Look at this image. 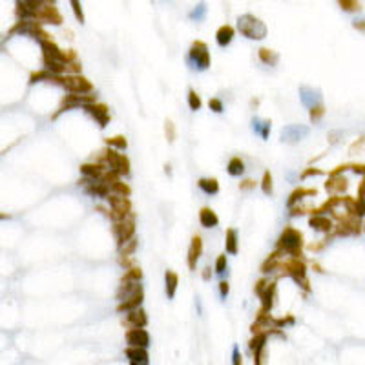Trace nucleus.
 <instances>
[{"label": "nucleus", "instance_id": "7ed1b4c3", "mask_svg": "<svg viewBox=\"0 0 365 365\" xmlns=\"http://www.w3.org/2000/svg\"><path fill=\"white\" fill-rule=\"evenodd\" d=\"M279 272L283 276H288V278L294 279L296 285L303 287V290L309 292V276H307V263L303 258H290V256H285L279 265Z\"/></svg>", "mask_w": 365, "mask_h": 365}, {"label": "nucleus", "instance_id": "49530a36", "mask_svg": "<svg viewBox=\"0 0 365 365\" xmlns=\"http://www.w3.org/2000/svg\"><path fill=\"white\" fill-rule=\"evenodd\" d=\"M164 135H166L168 142L175 141V137H177V132H175V124H173L172 121H166V123H164Z\"/></svg>", "mask_w": 365, "mask_h": 365}, {"label": "nucleus", "instance_id": "2f4dec72", "mask_svg": "<svg viewBox=\"0 0 365 365\" xmlns=\"http://www.w3.org/2000/svg\"><path fill=\"white\" fill-rule=\"evenodd\" d=\"M197 188H199L205 196L212 197L215 194H219V181L215 177H201L197 181Z\"/></svg>", "mask_w": 365, "mask_h": 365}, {"label": "nucleus", "instance_id": "393cba45", "mask_svg": "<svg viewBox=\"0 0 365 365\" xmlns=\"http://www.w3.org/2000/svg\"><path fill=\"white\" fill-rule=\"evenodd\" d=\"M141 285H142L141 281H119V287L117 290H115V300H117V303H121V301H124L126 298L132 296Z\"/></svg>", "mask_w": 365, "mask_h": 365}, {"label": "nucleus", "instance_id": "09e8293b", "mask_svg": "<svg viewBox=\"0 0 365 365\" xmlns=\"http://www.w3.org/2000/svg\"><path fill=\"white\" fill-rule=\"evenodd\" d=\"M219 298H221V301H225L228 298V294H230V283H228V279H219Z\"/></svg>", "mask_w": 365, "mask_h": 365}, {"label": "nucleus", "instance_id": "b1692460", "mask_svg": "<svg viewBox=\"0 0 365 365\" xmlns=\"http://www.w3.org/2000/svg\"><path fill=\"white\" fill-rule=\"evenodd\" d=\"M250 128H252V132H254L256 135L260 137V139L267 141V139H269V137H270V130H272V123H270L269 119L252 117V121H250Z\"/></svg>", "mask_w": 365, "mask_h": 365}, {"label": "nucleus", "instance_id": "2eb2a0df", "mask_svg": "<svg viewBox=\"0 0 365 365\" xmlns=\"http://www.w3.org/2000/svg\"><path fill=\"white\" fill-rule=\"evenodd\" d=\"M121 323H123V327H126V328H144L146 325H148V314H146V310L142 309V307L128 310V312L123 314Z\"/></svg>", "mask_w": 365, "mask_h": 365}, {"label": "nucleus", "instance_id": "f03ea898", "mask_svg": "<svg viewBox=\"0 0 365 365\" xmlns=\"http://www.w3.org/2000/svg\"><path fill=\"white\" fill-rule=\"evenodd\" d=\"M91 161L106 164L108 170L117 172L121 177H128V175L132 173V163L128 159V155L121 154V152L114 150V148H110V146H106V148H102L100 152H97Z\"/></svg>", "mask_w": 365, "mask_h": 365}, {"label": "nucleus", "instance_id": "8fccbe9b", "mask_svg": "<svg viewBox=\"0 0 365 365\" xmlns=\"http://www.w3.org/2000/svg\"><path fill=\"white\" fill-rule=\"evenodd\" d=\"M256 187H258V182H256L254 179H243V181L239 182V190L241 192H250L254 190Z\"/></svg>", "mask_w": 365, "mask_h": 365}, {"label": "nucleus", "instance_id": "7c9ffc66", "mask_svg": "<svg viewBox=\"0 0 365 365\" xmlns=\"http://www.w3.org/2000/svg\"><path fill=\"white\" fill-rule=\"evenodd\" d=\"M234 35H236V29H234L232 26L225 24V26H221L217 31H215V42H217L219 48H227V46L234 41Z\"/></svg>", "mask_w": 365, "mask_h": 365}, {"label": "nucleus", "instance_id": "37998d69", "mask_svg": "<svg viewBox=\"0 0 365 365\" xmlns=\"http://www.w3.org/2000/svg\"><path fill=\"white\" fill-rule=\"evenodd\" d=\"M205 15H206V4L205 2H201L199 6H196V8L192 9L190 18L192 20H196V22H201V20L205 18Z\"/></svg>", "mask_w": 365, "mask_h": 365}, {"label": "nucleus", "instance_id": "6ab92c4d", "mask_svg": "<svg viewBox=\"0 0 365 365\" xmlns=\"http://www.w3.org/2000/svg\"><path fill=\"white\" fill-rule=\"evenodd\" d=\"M300 100H301V104L305 106L307 110L323 104L321 91L316 90V88H310V86H301L300 88Z\"/></svg>", "mask_w": 365, "mask_h": 365}, {"label": "nucleus", "instance_id": "c756f323", "mask_svg": "<svg viewBox=\"0 0 365 365\" xmlns=\"http://www.w3.org/2000/svg\"><path fill=\"white\" fill-rule=\"evenodd\" d=\"M314 194H316L314 188H307V187H300V188H296V190H292L290 196H288V199H287V208H292V206L300 205L305 197L314 196Z\"/></svg>", "mask_w": 365, "mask_h": 365}, {"label": "nucleus", "instance_id": "a211bd4d", "mask_svg": "<svg viewBox=\"0 0 365 365\" xmlns=\"http://www.w3.org/2000/svg\"><path fill=\"white\" fill-rule=\"evenodd\" d=\"M334 221L331 215L327 214H310L309 217V227L316 232H321V234H331L334 230Z\"/></svg>", "mask_w": 365, "mask_h": 365}, {"label": "nucleus", "instance_id": "1a4fd4ad", "mask_svg": "<svg viewBox=\"0 0 365 365\" xmlns=\"http://www.w3.org/2000/svg\"><path fill=\"white\" fill-rule=\"evenodd\" d=\"M97 100V93H88V95H79V93H66V95L62 97V100H60V106L59 110L55 112L53 115H51V119H57L60 114H64V112H68V110H73V108H84L86 104H90V102H95Z\"/></svg>", "mask_w": 365, "mask_h": 365}, {"label": "nucleus", "instance_id": "3c124183", "mask_svg": "<svg viewBox=\"0 0 365 365\" xmlns=\"http://www.w3.org/2000/svg\"><path fill=\"white\" fill-rule=\"evenodd\" d=\"M232 365H243V354L241 349L237 345L232 347Z\"/></svg>", "mask_w": 365, "mask_h": 365}, {"label": "nucleus", "instance_id": "6e6d98bb", "mask_svg": "<svg viewBox=\"0 0 365 365\" xmlns=\"http://www.w3.org/2000/svg\"><path fill=\"white\" fill-rule=\"evenodd\" d=\"M164 173H166V175L172 173V166H170V164H164Z\"/></svg>", "mask_w": 365, "mask_h": 365}, {"label": "nucleus", "instance_id": "cd10ccee", "mask_svg": "<svg viewBox=\"0 0 365 365\" xmlns=\"http://www.w3.org/2000/svg\"><path fill=\"white\" fill-rule=\"evenodd\" d=\"M177 287H179L177 272H173V270H166V272H164V294H166L168 300H173V298H175Z\"/></svg>", "mask_w": 365, "mask_h": 365}, {"label": "nucleus", "instance_id": "f257e3e1", "mask_svg": "<svg viewBox=\"0 0 365 365\" xmlns=\"http://www.w3.org/2000/svg\"><path fill=\"white\" fill-rule=\"evenodd\" d=\"M276 248L281 250L285 256L290 258H303V248H305V237L298 230L296 227L287 225L279 234L278 241H276Z\"/></svg>", "mask_w": 365, "mask_h": 365}, {"label": "nucleus", "instance_id": "39448f33", "mask_svg": "<svg viewBox=\"0 0 365 365\" xmlns=\"http://www.w3.org/2000/svg\"><path fill=\"white\" fill-rule=\"evenodd\" d=\"M187 64L192 71H206L212 64L208 44L203 41H194L187 53Z\"/></svg>", "mask_w": 365, "mask_h": 365}, {"label": "nucleus", "instance_id": "5fc2aeb1", "mask_svg": "<svg viewBox=\"0 0 365 365\" xmlns=\"http://www.w3.org/2000/svg\"><path fill=\"white\" fill-rule=\"evenodd\" d=\"M196 309H197V314H203V307H201V301L199 300H196Z\"/></svg>", "mask_w": 365, "mask_h": 365}, {"label": "nucleus", "instance_id": "e433bc0d", "mask_svg": "<svg viewBox=\"0 0 365 365\" xmlns=\"http://www.w3.org/2000/svg\"><path fill=\"white\" fill-rule=\"evenodd\" d=\"M142 269L139 267V265H132V267H128V269H124V274L123 278H121V281H142Z\"/></svg>", "mask_w": 365, "mask_h": 365}, {"label": "nucleus", "instance_id": "c9c22d12", "mask_svg": "<svg viewBox=\"0 0 365 365\" xmlns=\"http://www.w3.org/2000/svg\"><path fill=\"white\" fill-rule=\"evenodd\" d=\"M110 190H112V194H117V196H124V197L132 196V188H130L128 182H124V177L115 179V181L110 185Z\"/></svg>", "mask_w": 365, "mask_h": 365}, {"label": "nucleus", "instance_id": "20e7f679", "mask_svg": "<svg viewBox=\"0 0 365 365\" xmlns=\"http://www.w3.org/2000/svg\"><path fill=\"white\" fill-rule=\"evenodd\" d=\"M237 31L243 36H246L248 41H263L269 29L261 18H258L256 15L245 13L237 18Z\"/></svg>", "mask_w": 365, "mask_h": 365}, {"label": "nucleus", "instance_id": "aec40b11", "mask_svg": "<svg viewBox=\"0 0 365 365\" xmlns=\"http://www.w3.org/2000/svg\"><path fill=\"white\" fill-rule=\"evenodd\" d=\"M142 301H144V287L141 285V287L133 292L132 296L126 298V300L121 301V303H117V312L119 314H124L128 310L139 309V307H142Z\"/></svg>", "mask_w": 365, "mask_h": 365}, {"label": "nucleus", "instance_id": "dca6fc26", "mask_svg": "<svg viewBox=\"0 0 365 365\" xmlns=\"http://www.w3.org/2000/svg\"><path fill=\"white\" fill-rule=\"evenodd\" d=\"M203 248H205V245H203V237H201L199 234L192 236V241H190L188 254H187V265L190 270L197 269V261H199L201 256H203Z\"/></svg>", "mask_w": 365, "mask_h": 365}, {"label": "nucleus", "instance_id": "c03bdc74", "mask_svg": "<svg viewBox=\"0 0 365 365\" xmlns=\"http://www.w3.org/2000/svg\"><path fill=\"white\" fill-rule=\"evenodd\" d=\"M69 4H71V11L77 18V22L84 24V11H82V4L81 0H69Z\"/></svg>", "mask_w": 365, "mask_h": 365}, {"label": "nucleus", "instance_id": "c85d7f7f", "mask_svg": "<svg viewBox=\"0 0 365 365\" xmlns=\"http://www.w3.org/2000/svg\"><path fill=\"white\" fill-rule=\"evenodd\" d=\"M227 172L230 177H243L246 172V164L245 161L239 157V155H234V157H230L227 163Z\"/></svg>", "mask_w": 365, "mask_h": 365}, {"label": "nucleus", "instance_id": "bf43d9fd", "mask_svg": "<svg viewBox=\"0 0 365 365\" xmlns=\"http://www.w3.org/2000/svg\"><path fill=\"white\" fill-rule=\"evenodd\" d=\"M130 365H137V363H130Z\"/></svg>", "mask_w": 365, "mask_h": 365}, {"label": "nucleus", "instance_id": "9b49d317", "mask_svg": "<svg viewBox=\"0 0 365 365\" xmlns=\"http://www.w3.org/2000/svg\"><path fill=\"white\" fill-rule=\"evenodd\" d=\"M77 185L82 188V190L86 192L88 196L91 197V199H108L110 194H112V190H110L108 185H104V182L100 181H93V179H88V177H82L77 181Z\"/></svg>", "mask_w": 365, "mask_h": 365}, {"label": "nucleus", "instance_id": "ea45409f", "mask_svg": "<svg viewBox=\"0 0 365 365\" xmlns=\"http://www.w3.org/2000/svg\"><path fill=\"white\" fill-rule=\"evenodd\" d=\"M187 104H188V108H190L192 112H199L201 106H203V100H201L199 93H197V91L194 90V88H190V90H188Z\"/></svg>", "mask_w": 365, "mask_h": 365}, {"label": "nucleus", "instance_id": "4468645a", "mask_svg": "<svg viewBox=\"0 0 365 365\" xmlns=\"http://www.w3.org/2000/svg\"><path fill=\"white\" fill-rule=\"evenodd\" d=\"M124 342H126V347H144L148 349L152 343L150 333L144 328H126L124 333Z\"/></svg>", "mask_w": 365, "mask_h": 365}, {"label": "nucleus", "instance_id": "423d86ee", "mask_svg": "<svg viewBox=\"0 0 365 365\" xmlns=\"http://www.w3.org/2000/svg\"><path fill=\"white\" fill-rule=\"evenodd\" d=\"M137 232V214L132 212L130 215H126L121 221H114L112 223V234H114L115 241H117V248L124 245L126 241H130L132 237H135Z\"/></svg>", "mask_w": 365, "mask_h": 365}, {"label": "nucleus", "instance_id": "5701e85b", "mask_svg": "<svg viewBox=\"0 0 365 365\" xmlns=\"http://www.w3.org/2000/svg\"><path fill=\"white\" fill-rule=\"evenodd\" d=\"M276 292H278V283L270 281L269 287L265 288L263 294L260 296V301H261L260 310H263V312H272L274 305H276Z\"/></svg>", "mask_w": 365, "mask_h": 365}, {"label": "nucleus", "instance_id": "4be33fe9", "mask_svg": "<svg viewBox=\"0 0 365 365\" xmlns=\"http://www.w3.org/2000/svg\"><path fill=\"white\" fill-rule=\"evenodd\" d=\"M124 356L128 358L130 363L150 365V354H148V349H144V347H126Z\"/></svg>", "mask_w": 365, "mask_h": 365}, {"label": "nucleus", "instance_id": "9d476101", "mask_svg": "<svg viewBox=\"0 0 365 365\" xmlns=\"http://www.w3.org/2000/svg\"><path fill=\"white\" fill-rule=\"evenodd\" d=\"M29 20H35V22H39L41 26H42V24L60 26V24L64 22L62 15H60L59 9L55 8V4H44L42 8L36 9V11H33L31 17H29Z\"/></svg>", "mask_w": 365, "mask_h": 365}, {"label": "nucleus", "instance_id": "412c9836", "mask_svg": "<svg viewBox=\"0 0 365 365\" xmlns=\"http://www.w3.org/2000/svg\"><path fill=\"white\" fill-rule=\"evenodd\" d=\"M285 258V254H283L281 250H278V248H274L272 254L267 256V260L261 263L260 270L263 276H269V274H276L279 270V265H281V260Z\"/></svg>", "mask_w": 365, "mask_h": 365}, {"label": "nucleus", "instance_id": "0eeeda50", "mask_svg": "<svg viewBox=\"0 0 365 365\" xmlns=\"http://www.w3.org/2000/svg\"><path fill=\"white\" fill-rule=\"evenodd\" d=\"M108 203V217L114 221H121L126 215H130L133 212L132 206V199L124 196H117V194H110V197L106 199Z\"/></svg>", "mask_w": 365, "mask_h": 365}, {"label": "nucleus", "instance_id": "79ce46f5", "mask_svg": "<svg viewBox=\"0 0 365 365\" xmlns=\"http://www.w3.org/2000/svg\"><path fill=\"white\" fill-rule=\"evenodd\" d=\"M325 117V106L319 104V106H314V108L309 110V119L310 123H319L321 119Z\"/></svg>", "mask_w": 365, "mask_h": 365}, {"label": "nucleus", "instance_id": "a18cd8bd", "mask_svg": "<svg viewBox=\"0 0 365 365\" xmlns=\"http://www.w3.org/2000/svg\"><path fill=\"white\" fill-rule=\"evenodd\" d=\"M208 108L214 112V114H223L225 112V102L223 99H219V97H212L208 100Z\"/></svg>", "mask_w": 365, "mask_h": 365}, {"label": "nucleus", "instance_id": "603ef678", "mask_svg": "<svg viewBox=\"0 0 365 365\" xmlns=\"http://www.w3.org/2000/svg\"><path fill=\"white\" fill-rule=\"evenodd\" d=\"M201 276H203V279H205V281H210V279H212V267H208V265H206L205 269H203V272H201Z\"/></svg>", "mask_w": 365, "mask_h": 365}, {"label": "nucleus", "instance_id": "4d7b16f0", "mask_svg": "<svg viewBox=\"0 0 365 365\" xmlns=\"http://www.w3.org/2000/svg\"><path fill=\"white\" fill-rule=\"evenodd\" d=\"M258 104H260V100H258V99H252V100H250V106H252V108H258Z\"/></svg>", "mask_w": 365, "mask_h": 365}, {"label": "nucleus", "instance_id": "6e6552de", "mask_svg": "<svg viewBox=\"0 0 365 365\" xmlns=\"http://www.w3.org/2000/svg\"><path fill=\"white\" fill-rule=\"evenodd\" d=\"M15 33L31 36V39H35L36 42L46 41V39H51V35L46 31L41 24L35 22V20H29V18H18V22L9 29V35H15Z\"/></svg>", "mask_w": 365, "mask_h": 365}, {"label": "nucleus", "instance_id": "a19ab883", "mask_svg": "<svg viewBox=\"0 0 365 365\" xmlns=\"http://www.w3.org/2000/svg\"><path fill=\"white\" fill-rule=\"evenodd\" d=\"M338 4L343 11L347 13H356V11H360V0H338Z\"/></svg>", "mask_w": 365, "mask_h": 365}, {"label": "nucleus", "instance_id": "473e14b6", "mask_svg": "<svg viewBox=\"0 0 365 365\" xmlns=\"http://www.w3.org/2000/svg\"><path fill=\"white\" fill-rule=\"evenodd\" d=\"M258 59H260L265 66L274 68V66H278L279 62V53L270 50V48H260V50H258Z\"/></svg>", "mask_w": 365, "mask_h": 365}, {"label": "nucleus", "instance_id": "f8f14e48", "mask_svg": "<svg viewBox=\"0 0 365 365\" xmlns=\"http://www.w3.org/2000/svg\"><path fill=\"white\" fill-rule=\"evenodd\" d=\"M310 133V128L305 124H288L281 130L279 133V141L287 142V144H298L300 141H303L307 135Z\"/></svg>", "mask_w": 365, "mask_h": 365}, {"label": "nucleus", "instance_id": "864d4df0", "mask_svg": "<svg viewBox=\"0 0 365 365\" xmlns=\"http://www.w3.org/2000/svg\"><path fill=\"white\" fill-rule=\"evenodd\" d=\"M352 27L358 29V31L365 33V20H354V22H352Z\"/></svg>", "mask_w": 365, "mask_h": 365}, {"label": "nucleus", "instance_id": "72a5a7b5", "mask_svg": "<svg viewBox=\"0 0 365 365\" xmlns=\"http://www.w3.org/2000/svg\"><path fill=\"white\" fill-rule=\"evenodd\" d=\"M137 246H139V237H132L130 241L124 243L121 248H117V260H126V258H135Z\"/></svg>", "mask_w": 365, "mask_h": 365}, {"label": "nucleus", "instance_id": "f3484780", "mask_svg": "<svg viewBox=\"0 0 365 365\" xmlns=\"http://www.w3.org/2000/svg\"><path fill=\"white\" fill-rule=\"evenodd\" d=\"M79 170H81L82 177L99 181V179H102V175L108 172V166L102 163H97V161H86V163H82L81 166H79Z\"/></svg>", "mask_w": 365, "mask_h": 365}, {"label": "nucleus", "instance_id": "bb28decb", "mask_svg": "<svg viewBox=\"0 0 365 365\" xmlns=\"http://www.w3.org/2000/svg\"><path fill=\"white\" fill-rule=\"evenodd\" d=\"M225 252L228 256H236L239 252V234L236 228H227L225 232Z\"/></svg>", "mask_w": 365, "mask_h": 365}, {"label": "nucleus", "instance_id": "de8ad7c7", "mask_svg": "<svg viewBox=\"0 0 365 365\" xmlns=\"http://www.w3.org/2000/svg\"><path fill=\"white\" fill-rule=\"evenodd\" d=\"M269 283H270V278H267V276H263V278H260L258 281H256V285H254V292H256V296L260 298L261 294H263V290L267 287H269Z\"/></svg>", "mask_w": 365, "mask_h": 365}, {"label": "nucleus", "instance_id": "f704fd0d", "mask_svg": "<svg viewBox=\"0 0 365 365\" xmlns=\"http://www.w3.org/2000/svg\"><path fill=\"white\" fill-rule=\"evenodd\" d=\"M214 274L217 276L219 279H225L228 276V258H227V252L223 254H219L214 261Z\"/></svg>", "mask_w": 365, "mask_h": 365}, {"label": "nucleus", "instance_id": "4c0bfd02", "mask_svg": "<svg viewBox=\"0 0 365 365\" xmlns=\"http://www.w3.org/2000/svg\"><path fill=\"white\" fill-rule=\"evenodd\" d=\"M260 188H261V192H263L265 196H272L274 177H272V173H270V170H265L263 172V177H261V181H260Z\"/></svg>", "mask_w": 365, "mask_h": 365}, {"label": "nucleus", "instance_id": "13d9d810", "mask_svg": "<svg viewBox=\"0 0 365 365\" xmlns=\"http://www.w3.org/2000/svg\"><path fill=\"white\" fill-rule=\"evenodd\" d=\"M11 215L9 214H6V212H0V219H9Z\"/></svg>", "mask_w": 365, "mask_h": 365}, {"label": "nucleus", "instance_id": "a878e982", "mask_svg": "<svg viewBox=\"0 0 365 365\" xmlns=\"http://www.w3.org/2000/svg\"><path fill=\"white\" fill-rule=\"evenodd\" d=\"M197 219H199V225L203 228H215L219 225V217L217 214H215L214 210L210 208V206H203V208L199 210V215H197Z\"/></svg>", "mask_w": 365, "mask_h": 365}, {"label": "nucleus", "instance_id": "58836bf2", "mask_svg": "<svg viewBox=\"0 0 365 365\" xmlns=\"http://www.w3.org/2000/svg\"><path fill=\"white\" fill-rule=\"evenodd\" d=\"M106 146L114 148L117 152H124L128 148V141L124 135H115V137H106Z\"/></svg>", "mask_w": 365, "mask_h": 365}, {"label": "nucleus", "instance_id": "ddd939ff", "mask_svg": "<svg viewBox=\"0 0 365 365\" xmlns=\"http://www.w3.org/2000/svg\"><path fill=\"white\" fill-rule=\"evenodd\" d=\"M84 112H86L88 115H90L93 121H95L97 124H99V128H106L110 123V108L104 104V102H99V100H95V102H90V104L84 106Z\"/></svg>", "mask_w": 365, "mask_h": 365}]
</instances>
